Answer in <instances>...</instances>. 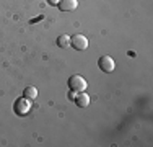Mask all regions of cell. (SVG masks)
Instances as JSON below:
<instances>
[{
  "instance_id": "4",
  "label": "cell",
  "mask_w": 153,
  "mask_h": 147,
  "mask_svg": "<svg viewBox=\"0 0 153 147\" xmlns=\"http://www.w3.org/2000/svg\"><path fill=\"white\" fill-rule=\"evenodd\" d=\"M31 110V103L28 98H20V100H16L15 103V111H16V115H26L28 111Z\"/></svg>"
},
{
  "instance_id": "9",
  "label": "cell",
  "mask_w": 153,
  "mask_h": 147,
  "mask_svg": "<svg viewBox=\"0 0 153 147\" xmlns=\"http://www.w3.org/2000/svg\"><path fill=\"white\" fill-rule=\"evenodd\" d=\"M47 2H49V3H51V5H57V3H59V2H60V0H47Z\"/></svg>"
},
{
  "instance_id": "3",
  "label": "cell",
  "mask_w": 153,
  "mask_h": 147,
  "mask_svg": "<svg viewBox=\"0 0 153 147\" xmlns=\"http://www.w3.org/2000/svg\"><path fill=\"white\" fill-rule=\"evenodd\" d=\"M70 44L76 51H85L86 47H88V39H86L83 34H75V36L70 38Z\"/></svg>"
},
{
  "instance_id": "6",
  "label": "cell",
  "mask_w": 153,
  "mask_h": 147,
  "mask_svg": "<svg viewBox=\"0 0 153 147\" xmlns=\"http://www.w3.org/2000/svg\"><path fill=\"white\" fill-rule=\"evenodd\" d=\"M75 103L80 106V108H86V106L90 105V97H88V93H85V92H80V93H76Z\"/></svg>"
},
{
  "instance_id": "2",
  "label": "cell",
  "mask_w": 153,
  "mask_h": 147,
  "mask_svg": "<svg viewBox=\"0 0 153 147\" xmlns=\"http://www.w3.org/2000/svg\"><path fill=\"white\" fill-rule=\"evenodd\" d=\"M98 65H100V69L103 72H112L116 67V62L111 56H101L100 61H98Z\"/></svg>"
},
{
  "instance_id": "5",
  "label": "cell",
  "mask_w": 153,
  "mask_h": 147,
  "mask_svg": "<svg viewBox=\"0 0 153 147\" xmlns=\"http://www.w3.org/2000/svg\"><path fill=\"white\" fill-rule=\"evenodd\" d=\"M57 5H59L62 12H72V10H75L78 7V0H60Z\"/></svg>"
},
{
  "instance_id": "8",
  "label": "cell",
  "mask_w": 153,
  "mask_h": 147,
  "mask_svg": "<svg viewBox=\"0 0 153 147\" xmlns=\"http://www.w3.org/2000/svg\"><path fill=\"white\" fill-rule=\"evenodd\" d=\"M23 97L28 98V100H34V98L38 97V90H36L34 87H26V88H25Z\"/></svg>"
},
{
  "instance_id": "1",
  "label": "cell",
  "mask_w": 153,
  "mask_h": 147,
  "mask_svg": "<svg viewBox=\"0 0 153 147\" xmlns=\"http://www.w3.org/2000/svg\"><path fill=\"white\" fill-rule=\"evenodd\" d=\"M86 87H88V83H86V80L83 79L82 75H72L70 79H68V88H70L74 93L85 92Z\"/></svg>"
},
{
  "instance_id": "7",
  "label": "cell",
  "mask_w": 153,
  "mask_h": 147,
  "mask_svg": "<svg viewBox=\"0 0 153 147\" xmlns=\"http://www.w3.org/2000/svg\"><path fill=\"white\" fill-rule=\"evenodd\" d=\"M57 46L62 47V49L68 47V46H70V36H67V34H60L59 38H57Z\"/></svg>"
}]
</instances>
